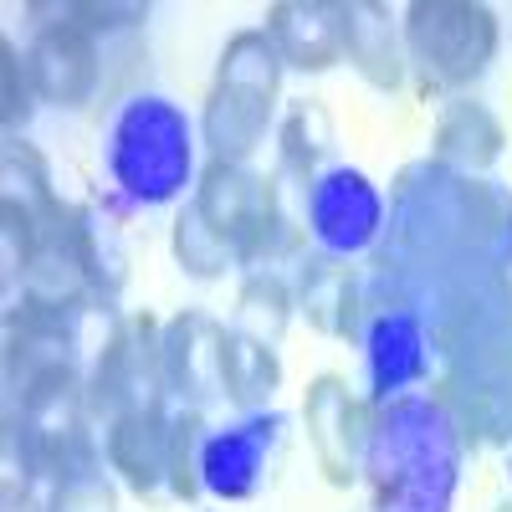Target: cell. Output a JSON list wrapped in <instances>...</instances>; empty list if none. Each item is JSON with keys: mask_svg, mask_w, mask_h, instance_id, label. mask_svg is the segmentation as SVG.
Here are the masks:
<instances>
[{"mask_svg": "<svg viewBox=\"0 0 512 512\" xmlns=\"http://www.w3.org/2000/svg\"><path fill=\"white\" fill-rule=\"evenodd\" d=\"M415 272H512V195L436 159L400 169L384 246Z\"/></svg>", "mask_w": 512, "mask_h": 512, "instance_id": "obj_1", "label": "cell"}, {"mask_svg": "<svg viewBox=\"0 0 512 512\" xmlns=\"http://www.w3.org/2000/svg\"><path fill=\"white\" fill-rule=\"evenodd\" d=\"M507 487H512V441H507Z\"/></svg>", "mask_w": 512, "mask_h": 512, "instance_id": "obj_27", "label": "cell"}, {"mask_svg": "<svg viewBox=\"0 0 512 512\" xmlns=\"http://www.w3.org/2000/svg\"><path fill=\"white\" fill-rule=\"evenodd\" d=\"M303 226H308V241L323 256L354 262V256H364L384 241V200H379V190L364 169L333 164V169L308 180Z\"/></svg>", "mask_w": 512, "mask_h": 512, "instance_id": "obj_8", "label": "cell"}, {"mask_svg": "<svg viewBox=\"0 0 512 512\" xmlns=\"http://www.w3.org/2000/svg\"><path fill=\"white\" fill-rule=\"evenodd\" d=\"M169 251H175L180 272L195 277V282H216V277H226V272L236 267V256H231L216 236H210V226L195 216L190 200H185V210L175 216V231H169Z\"/></svg>", "mask_w": 512, "mask_h": 512, "instance_id": "obj_23", "label": "cell"}, {"mask_svg": "<svg viewBox=\"0 0 512 512\" xmlns=\"http://www.w3.org/2000/svg\"><path fill=\"white\" fill-rule=\"evenodd\" d=\"M36 16H52L41 21L31 47H26V72H31V88L41 103L52 108H82L98 93V36L82 31L77 21H67L62 6H26Z\"/></svg>", "mask_w": 512, "mask_h": 512, "instance_id": "obj_11", "label": "cell"}, {"mask_svg": "<svg viewBox=\"0 0 512 512\" xmlns=\"http://www.w3.org/2000/svg\"><path fill=\"white\" fill-rule=\"evenodd\" d=\"M205 415L195 405H175L169 400V497L175 502H200L205 482H200V451H205Z\"/></svg>", "mask_w": 512, "mask_h": 512, "instance_id": "obj_22", "label": "cell"}, {"mask_svg": "<svg viewBox=\"0 0 512 512\" xmlns=\"http://www.w3.org/2000/svg\"><path fill=\"white\" fill-rule=\"evenodd\" d=\"M36 88L26 72V52L16 47L11 36H0V123H6V139H16V128L31 123L36 113Z\"/></svg>", "mask_w": 512, "mask_h": 512, "instance_id": "obj_25", "label": "cell"}, {"mask_svg": "<svg viewBox=\"0 0 512 512\" xmlns=\"http://www.w3.org/2000/svg\"><path fill=\"white\" fill-rule=\"evenodd\" d=\"M287 282H292L297 318H308V328H318L323 338L354 344L359 318H364V272L359 267H349L344 256L303 251L297 256V272Z\"/></svg>", "mask_w": 512, "mask_h": 512, "instance_id": "obj_12", "label": "cell"}, {"mask_svg": "<svg viewBox=\"0 0 512 512\" xmlns=\"http://www.w3.org/2000/svg\"><path fill=\"white\" fill-rule=\"evenodd\" d=\"M0 200H11V205L31 210L36 221L62 200V195L52 190V169H47V159H41L36 144L6 139V149H0Z\"/></svg>", "mask_w": 512, "mask_h": 512, "instance_id": "obj_21", "label": "cell"}, {"mask_svg": "<svg viewBox=\"0 0 512 512\" xmlns=\"http://www.w3.org/2000/svg\"><path fill=\"white\" fill-rule=\"evenodd\" d=\"M497 512H512V497H507V502H502V507H497Z\"/></svg>", "mask_w": 512, "mask_h": 512, "instance_id": "obj_28", "label": "cell"}, {"mask_svg": "<svg viewBox=\"0 0 512 512\" xmlns=\"http://www.w3.org/2000/svg\"><path fill=\"white\" fill-rule=\"evenodd\" d=\"M466 446L472 441L436 390H410L374 405L359 477L369 487V512H451Z\"/></svg>", "mask_w": 512, "mask_h": 512, "instance_id": "obj_2", "label": "cell"}, {"mask_svg": "<svg viewBox=\"0 0 512 512\" xmlns=\"http://www.w3.org/2000/svg\"><path fill=\"white\" fill-rule=\"evenodd\" d=\"M436 400L456 415L466 441H512V323L441 354Z\"/></svg>", "mask_w": 512, "mask_h": 512, "instance_id": "obj_7", "label": "cell"}, {"mask_svg": "<svg viewBox=\"0 0 512 512\" xmlns=\"http://www.w3.org/2000/svg\"><path fill=\"white\" fill-rule=\"evenodd\" d=\"M405 57L425 82L446 88L451 98L492 67L497 57V11L482 0H410L400 16Z\"/></svg>", "mask_w": 512, "mask_h": 512, "instance_id": "obj_5", "label": "cell"}, {"mask_svg": "<svg viewBox=\"0 0 512 512\" xmlns=\"http://www.w3.org/2000/svg\"><path fill=\"white\" fill-rule=\"evenodd\" d=\"M502 123L487 103L477 98H446L441 113H436V134H431V159L456 169V175H482L487 180V169L502 159Z\"/></svg>", "mask_w": 512, "mask_h": 512, "instance_id": "obj_16", "label": "cell"}, {"mask_svg": "<svg viewBox=\"0 0 512 512\" xmlns=\"http://www.w3.org/2000/svg\"><path fill=\"white\" fill-rule=\"evenodd\" d=\"M292 282L282 272H251L236 292V313H231V328L256 338V344H282V333L292 323Z\"/></svg>", "mask_w": 512, "mask_h": 512, "instance_id": "obj_20", "label": "cell"}, {"mask_svg": "<svg viewBox=\"0 0 512 512\" xmlns=\"http://www.w3.org/2000/svg\"><path fill=\"white\" fill-rule=\"evenodd\" d=\"M344 62L379 93H395L405 82V36L390 6H374V0H349V26H344Z\"/></svg>", "mask_w": 512, "mask_h": 512, "instance_id": "obj_17", "label": "cell"}, {"mask_svg": "<svg viewBox=\"0 0 512 512\" xmlns=\"http://www.w3.org/2000/svg\"><path fill=\"white\" fill-rule=\"evenodd\" d=\"M67 21H77L93 36H113V31H134L149 21V6H103V0H67Z\"/></svg>", "mask_w": 512, "mask_h": 512, "instance_id": "obj_26", "label": "cell"}, {"mask_svg": "<svg viewBox=\"0 0 512 512\" xmlns=\"http://www.w3.org/2000/svg\"><path fill=\"white\" fill-rule=\"evenodd\" d=\"M103 456L118 487L134 497H159L169 492V405L159 410H128L103 425Z\"/></svg>", "mask_w": 512, "mask_h": 512, "instance_id": "obj_15", "label": "cell"}, {"mask_svg": "<svg viewBox=\"0 0 512 512\" xmlns=\"http://www.w3.org/2000/svg\"><path fill=\"white\" fill-rule=\"evenodd\" d=\"M344 26L349 0H277L267 6V36L282 57V67L297 72H328L344 62Z\"/></svg>", "mask_w": 512, "mask_h": 512, "instance_id": "obj_14", "label": "cell"}, {"mask_svg": "<svg viewBox=\"0 0 512 512\" xmlns=\"http://www.w3.org/2000/svg\"><path fill=\"white\" fill-rule=\"evenodd\" d=\"M282 384V359L272 344H256V338L226 328V349H221V395L236 410H267L272 395Z\"/></svg>", "mask_w": 512, "mask_h": 512, "instance_id": "obj_18", "label": "cell"}, {"mask_svg": "<svg viewBox=\"0 0 512 512\" xmlns=\"http://www.w3.org/2000/svg\"><path fill=\"white\" fill-rule=\"evenodd\" d=\"M287 451V420L277 410H251L226 431H210L200 451V482L221 502H251L267 492Z\"/></svg>", "mask_w": 512, "mask_h": 512, "instance_id": "obj_9", "label": "cell"}, {"mask_svg": "<svg viewBox=\"0 0 512 512\" xmlns=\"http://www.w3.org/2000/svg\"><path fill=\"white\" fill-rule=\"evenodd\" d=\"M354 344L364 354V384H369V405H384L395 395L420 390L436 369V338L425 328V318L405 303V297L379 282L374 272H364V318Z\"/></svg>", "mask_w": 512, "mask_h": 512, "instance_id": "obj_6", "label": "cell"}, {"mask_svg": "<svg viewBox=\"0 0 512 512\" xmlns=\"http://www.w3.org/2000/svg\"><path fill=\"white\" fill-rule=\"evenodd\" d=\"M282 93V57L262 26L236 31L216 62V82L200 113V144L216 164H241L262 149L267 128L277 118Z\"/></svg>", "mask_w": 512, "mask_h": 512, "instance_id": "obj_4", "label": "cell"}, {"mask_svg": "<svg viewBox=\"0 0 512 512\" xmlns=\"http://www.w3.org/2000/svg\"><path fill=\"white\" fill-rule=\"evenodd\" d=\"M221 349H226V328L185 308L164 323V384L175 405H195L205 410L210 400H221Z\"/></svg>", "mask_w": 512, "mask_h": 512, "instance_id": "obj_13", "label": "cell"}, {"mask_svg": "<svg viewBox=\"0 0 512 512\" xmlns=\"http://www.w3.org/2000/svg\"><path fill=\"white\" fill-rule=\"evenodd\" d=\"M103 164L113 195L134 210H154L180 200L185 185H195V128L185 108L169 98L139 93L118 103V113L103 128Z\"/></svg>", "mask_w": 512, "mask_h": 512, "instance_id": "obj_3", "label": "cell"}, {"mask_svg": "<svg viewBox=\"0 0 512 512\" xmlns=\"http://www.w3.org/2000/svg\"><path fill=\"white\" fill-rule=\"evenodd\" d=\"M333 154V118L318 98H297L277 123V169L297 180H313L318 164Z\"/></svg>", "mask_w": 512, "mask_h": 512, "instance_id": "obj_19", "label": "cell"}, {"mask_svg": "<svg viewBox=\"0 0 512 512\" xmlns=\"http://www.w3.org/2000/svg\"><path fill=\"white\" fill-rule=\"evenodd\" d=\"M374 405L354 395L344 374H318L303 395V425L318 456V472L328 487H354L364 477V446H369Z\"/></svg>", "mask_w": 512, "mask_h": 512, "instance_id": "obj_10", "label": "cell"}, {"mask_svg": "<svg viewBox=\"0 0 512 512\" xmlns=\"http://www.w3.org/2000/svg\"><path fill=\"white\" fill-rule=\"evenodd\" d=\"M47 512H118V487L108 477V456L47 482Z\"/></svg>", "mask_w": 512, "mask_h": 512, "instance_id": "obj_24", "label": "cell"}]
</instances>
